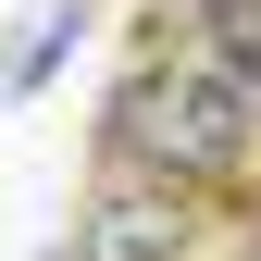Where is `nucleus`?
<instances>
[{"mask_svg":"<svg viewBox=\"0 0 261 261\" xmlns=\"http://www.w3.org/2000/svg\"><path fill=\"white\" fill-rule=\"evenodd\" d=\"M100 162L137 187H174V199H212V187H249L261 174V100L224 62L174 50V13L149 25V50L124 62L112 112H100Z\"/></svg>","mask_w":261,"mask_h":261,"instance_id":"1","label":"nucleus"},{"mask_svg":"<svg viewBox=\"0 0 261 261\" xmlns=\"http://www.w3.org/2000/svg\"><path fill=\"white\" fill-rule=\"evenodd\" d=\"M75 261H199V199L137 187V174H100V199L75 224Z\"/></svg>","mask_w":261,"mask_h":261,"instance_id":"2","label":"nucleus"},{"mask_svg":"<svg viewBox=\"0 0 261 261\" xmlns=\"http://www.w3.org/2000/svg\"><path fill=\"white\" fill-rule=\"evenodd\" d=\"M75 38H87V0H25L13 50H0V87H13V100H38L62 62H75Z\"/></svg>","mask_w":261,"mask_h":261,"instance_id":"3","label":"nucleus"},{"mask_svg":"<svg viewBox=\"0 0 261 261\" xmlns=\"http://www.w3.org/2000/svg\"><path fill=\"white\" fill-rule=\"evenodd\" d=\"M187 50L224 62V75L261 100V0H187Z\"/></svg>","mask_w":261,"mask_h":261,"instance_id":"4","label":"nucleus"}]
</instances>
